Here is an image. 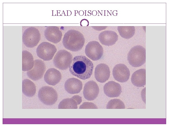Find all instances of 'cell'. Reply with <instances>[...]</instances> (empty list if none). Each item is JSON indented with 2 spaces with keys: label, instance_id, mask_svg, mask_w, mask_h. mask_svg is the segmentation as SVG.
I'll list each match as a JSON object with an SVG mask.
<instances>
[{
  "label": "cell",
  "instance_id": "obj_26",
  "mask_svg": "<svg viewBox=\"0 0 169 127\" xmlns=\"http://www.w3.org/2000/svg\"><path fill=\"white\" fill-rule=\"evenodd\" d=\"M80 24L81 26H88L89 24V22L86 19H83L81 21Z\"/></svg>",
  "mask_w": 169,
  "mask_h": 127
},
{
  "label": "cell",
  "instance_id": "obj_8",
  "mask_svg": "<svg viewBox=\"0 0 169 127\" xmlns=\"http://www.w3.org/2000/svg\"><path fill=\"white\" fill-rule=\"evenodd\" d=\"M85 53L86 56L93 61L100 59L103 53L102 46L97 41H92L89 42L85 47Z\"/></svg>",
  "mask_w": 169,
  "mask_h": 127
},
{
  "label": "cell",
  "instance_id": "obj_2",
  "mask_svg": "<svg viewBox=\"0 0 169 127\" xmlns=\"http://www.w3.org/2000/svg\"><path fill=\"white\" fill-rule=\"evenodd\" d=\"M85 40L83 35L74 29L69 30L64 34L62 40L64 47L73 52H77L83 47Z\"/></svg>",
  "mask_w": 169,
  "mask_h": 127
},
{
  "label": "cell",
  "instance_id": "obj_16",
  "mask_svg": "<svg viewBox=\"0 0 169 127\" xmlns=\"http://www.w3.org/2000/svg\"><path fill=\"white\" fill-rule=\"evenodd\" d=\"M64 87L69 93L74 94L79 93L82 89V83L81 81L74 78H70L65 82Z\"/></svg>",
  "mask_w": 169,
  "mask_h": 127
},
{
  "label": "cell",
  "instance_id": "obj_25",
  "mask_svg": "<svg viewBox=\"0 0 169 127\" xmlns=\"http://www.w3.org/2000/svg\"><path fill=\"white\" fill-rule=\"evenodd\" d=\"M71 98L76 101L77 105L80 104L82 101L81 97L78 95H74Z\"/></svg>",
  "mask_w": 169,
  "mask_h": 127
},
{
  "label": "cell",
  "instance_id": "obj_23",
  "mask_svg": "<svg viewBox=\"0 0 169 127\" xmlns=\"http://www.w3.org/2000/svg\"><path fill=\"white\" fill-rule=\"evenodd\" d=\"M107 109H125L124 103L119 99H112L109 101L106 106Z\"/></svg>",
  "mask_w": 169,
  "mask_h": 127
},
{
  "label": "cell",
  "instance_id": "obj_22",
  "mask_svg": "<svg viewBox=\"0 0 169 127\" xmlns=\"http://www.w3.org/2000/svg\"><path fill=\"white\" fill-rule=\"evenodd\" d=\"M77 104L72 98H66L63 100L60 103L58 109H77Z\"/></svg>",
  "mask_w": 169,
  "mask_h": 127
},
{
  "label": "cell",
  "instance_id": "obj_7",
  "mask_svg": "<svg viewBox=\"0 0 169 127\" xmlns=\"http://www.w3.org/2000/svg\"><path fill=\"white\" fill-rule=\"evenodd\" d=\"M57 51V49L54 45L44 42L38 46L36 52L39 58L45 61H49L52 59Z\"/></svg>",
  "mask_w": 169,
  "mask_h": 127
},
{
  "label": "cell",
  "instance_id": "obj_1",
  "mask_svg": "<svg viewBox=\"0 0 169 127\" xmlns=\"http://www.w3.org/2000/svg\"><path fill=\"white\" fill-rule=\"evenodd\" d=\"M93 67V64L90 60L85 56H79L73 58L69 70L73 75L85 80L90 77Z\"/></svg>",
  "mask_w": 169,
  "mask_h": 127
},
{
  "label": "cell",
  "instance_id": "obj_28",
  "mask_svg": "<svg viewBox=\"0 0 169 127\" xmlns=\"http://www.w3.org/2000/svg\"><path fill=\"white\" fill-rule=\"evenodd\" d=\"M141 97L144 102L146 104V87L142 90L141 92Z\"/></svg>",
  "mask_w": 169,
  "mask_h": 127
},
{
  "label": "cell",
  "instance_id": "obj_11",
  "mask_svg": "<svg viewBox=\"0 0 169 127\" xmlns=\"http://www.w3.org/2000/svg\"><path fill=\"white\" fill-rule=\"evenodd\" d=\"M99 89L97 83L93 81H89L85 84L83 91L84 98L88 100H92L97 96Z\"/></svg>",
  "mask_w": 169,
  "mask_h": 127
},
{
  "label": "cell",
  "instance_id": "obj_19",
  "mask_svg": "<svg viewBox=\"0 0 169 127\" xmlns=\"http://www.w3.org/2000/svg\"><path fill=\"white\" fill-rule=\"evenodd\" d=\"M22 70L27 71L31 70L33 67L34 62L33 56L29 52L26 50L22 52Z\"/></svg>",
  "mask_w": 169,
  "mask_h": 127
},
{
  "label": "cell",
  "instance_id": "obj_3",
  "mask_svg": "<svg viewBox=\"0 0 169 127\" xmlns=\"http://www.w3.org/2000/svg\"><path fill=\"white\" fill-rule=\"evenodd\" d=\"M127 60L130 64L133 67L142 65L146 61L145 49L140 45L133 47L128 53Z\"/></svg>",
  "mask_w": 169,
  "mask_h": 127
},
{
  "label": "cell",
  "instance_id": "obj_17",
  "mask_svg": "<svg viewBox=\"0 0 169 127\" xmlns=\"http://www.w3.org/2000/svg\"><path fill=\"white\" fill-rule=\"evenodd\" d=\"M60 72L56 69L51 68L48 69L44 75L45 82L49 85L54 86L60 81L61 78Z\"/></svg>",
  "mask_w": 169,
  "mask_h": 127
},
{
  "label": "cell",
  "instance_id": "obj_4",
  "mask_svg": "<svg viewBox=\"0 0 169 127\" xmlns=\"http://www.w3.org/2000/svg\"><path fill=\"white\" fill-rule=\"evenodd\" d=\"M72 59V55L70 52L65 50H61L58 51L55 55L53 62L56 67L64 70L69 67Z\"/></svg>",
  "mask_w": 169,
  "mask_h": 127
},
{
  "label": "cell",
  "instance_id": "obj_9",
  "mask_svg": "<svg viewBox=\"0 0 169 127\" xmlns=\"http://www.w3.org/2000/svg\"><path fill=\"white\" fill-rule=\"evenodd\" d=\"M46 66L44 62L40 60H36L34 61L33 68L28 71L27 74L31 79L36 81L42 77L46 70Z\"/></svg>",
  "mask_w": 169,
  "mask_h": 127
},
{
  "label": "cell",
  "instance_id": "obj_13",
  "mask_svg": "<svg viewBox=\"0 0 169 127\" xmlns=\"http://www.w3.org/2000/svg\"><path fill=\"white\" fill-rule=\"evenodd\" d=\"M110 75V68L108 66L104 64H100L96 67L95 76L98 81L104 83L109 79Z\"/></svg>",
  "mask_w": 169,
  "mask_h": 127
},
{
  "label": "cell",
  "instance_id": "obj_5",
  "mask_svg": "<svg viewBox=\"0 0 169 127\" xmlns=\"http://www.w3.org/2000/svg\"><path fill=\"white\" fill-rule=\"evenodd\" d=\"M41 39V35L38 30L31 27L26 29L22 36L23 42L27 47L33 48L38 44Z\"/></svg>",
  "mask_w": 169,
  "mask_h": 127
},
{
  "label": "cell",
  "instance_id": "obj_12",
  "mask_svg": "<svg viewBox=\"0 0 169 127\" xmlns=\"http://www.w3.org/2000/svg\"><path fill=\"white\" fill-rule=\"evenodd\" d=\"M44 35L48 41L54 44H57L60 41L62 33L59 28L56 26L47 27L44 31Z\"/></svg>",
  "mask_w": 169,
  "mask_h": 127
},
{
  "label": "cell",
  "instance_id": "obj_21",
  "mask_svg": "<svg viewBox=\"0 0 169 127\" xmlns=\"http://www.w3.org/2000/svg\"><path fill=\"white\" fill-rule=\"evenodd\" d=\"M117 29L120 35L127 39L131 38L135 33V29L134 26H118Z\"/></svg>",
  "mask_w": 169,
  "mask_h": 127
},
{
  "label": "cell",
  "instance_id": "obj_18",
  "mask_svg": "<svg viewBox=\"0 0 169 127\" xmlns=\"http://www.w3.org/2000/svg\"><path fill=\"white\" fill-rule=\"evenodd\" d=\"M131 81L137 87H143L146 84V69H141L135 71L132 75Z\"/></svg>",
  "mask_w": 169,
  "mask_h": 127
},
{
  "label": "cell",
  "instance_id": "obj_6",
  "mask_svg": "<svg viewBox=\"0 0 169 127\" xmlns=\"http://www.w3.org/2000/svg\"><path fill=\"white\" fill-rule=\"evenodd\" d=\"M38 95L41 101L47 105H53L57 101L58 98L57 91L53 87L49 86H44L41 88Z\"/></svg>",
  "mask_w": 169,
  "mask_h": 127
},
{
  "label": "cell",
  "instance_id": "obj_14",
  "mask_svg": "<svg viewBox=\"0 0 169 127\" xmlns=\"http://www.w3.org/2000/svg\"><path fill=\"white\" fill-rule=\"evenodd\" d=\"M98 38L101 44L109 46L115 44L118 40V36L114 31L105 30L102 31L99 34Z\"/></svg>",
  "mask_w": 169,
  "mask_h": 127
},
{
  "label": "cell",
  "instance_id": "obj_15",
  "mask_svg": "<svg viewBox=\"0 0 169 127\" xmlns=\"http://www.w3.org/2000/svg\"><path fill=\"white\" fill-rule=\"evenodd\" d=\"M105 94L110 97H118L122 92L120 85L114 81H110L106 83L104 87Z\"/></svg>",
  "mask_w": 169,
  "mask_h": 127
},
{
  "label": "cell",
  "instance_id": "obj_27",
  "mask_svg": "<svg viewBox=\"0 0 169 127\" xmlns=\"http://www.w3.org/2000/svg\"><path fill=\"white\" fill-rule=\"evenodd\" d=\"M93 28L96 30L100 31L105 29L107 26H92Z\"/></svg>",
  "mask_w": 169,
  "mask_h": 127
},
{
  "label": "cell",
  "instance_id": "obj_10",
  "mask_svg": "<svg viewBox=\"0 0 169 127\" xmlns=\"http://www.w3.org/2000/svg\"><path fill=\"white\" fill-rule=\"evenodd\" d=\"M112 74L115 79L121 83L125 82L129 79L130 72L129 69L125 64H119L114 67Z\"/></svg>",
  "mask_w": 169,
  "mask_h": 127
},
{
  "label": "cell",
  "instance_id": "obj_20",
  "mask_svg": "<svg viewBox=\"0 0 169 127\" xmlns=\"http://www.w3.org/2000/svg\"><path fill=\"white\" fill-rule=\"evenodd\" d=\"M36 87L34 83L28 79H25L22 81V91L25 95L31 97L36 92Z\"/></svg>",
  "mask_w": 169,
  "mask_h": 127
},
{
  "label": "cell",
  "instance_id": "obj_24",
  "mask_svg": "<svg viewBox=\"0 0 169 127\" xmlns=\"http://www.w3.org/2000/svg\"><path fill=\"white\" fill-rule=\"evenodd\" d=\"M97 109L98 107L93 103L85 102L80 106L79 109Z\"/></svg>",
  "mask_w": 169,
  "mask_h": 127
}]
</instances>
